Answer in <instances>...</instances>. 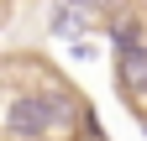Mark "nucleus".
<instances>
[{
	"mask_svg": "<svg viewBox=\"0 0 147 141\" xmlns=\"http://www.w3.org/2000/svg\"><path fill=\"white\" fill-rule=\"evenodd\" d=\"M116 52H121V89H126V99H131V110H142L147 52H142V37H137V26H121V31H116Z\"/></svg>",
	"mask_w": 147,
	"mask_h": 141,
	"instance_id": "2",
	"label": "nucleus"
},
{
	"mask_svg": "<svg viewBox=\"0 0 147 141\" xmlns=\"http://www.w3.org/2000/svg\"><path fill=\"white\" fill-rule=\"evenodd\" d=\"M68 110H74V99L58 94V89L26 94V99H16L11 110H5V131L16 141H42V136H53L58 126H68Z\"/></svg>",
	"mask_w": 147,
	"mask_h": 141,
	"instance_id": "1",
	"label": "nucleus"
}]
</instances>
